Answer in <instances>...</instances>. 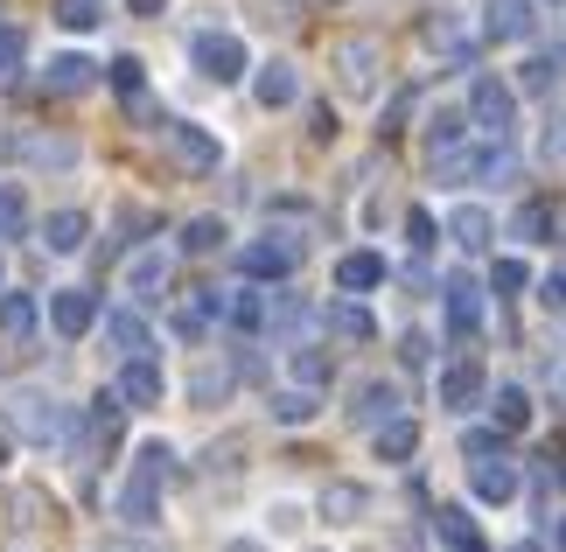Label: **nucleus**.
<instances>
[{
    "mask_svg": "<svg viewBox=\"0 0 566 552\" xmlns=\"http://www.w3.org/2000/svg\"><path fill=\"white\" fill-rule=\"evenodd\" d=\"M168 482H176V448H168V440H140V448H134V476H126L119 497H113V518L134 524V532H155Z\"/></svg>",
    "mask_w": 566,
    "mask_h": 552,
    "instance_id": "1",
    "label": "nucleus"
},
{
    "mask_svg": "<svg viewBox=\"0 0 566 552\" xmlns=\"http://www.w3.org/2000/svg\"><path fill=\"white\" fill-rule=\"evenodd\" d=\"M517 162H511V147L504 140H454V147H433V175H441V183H504Z\"/></svg>",
    "mask_w": 566,
    "mask_h": 552,
    "instance_id": "2",
    "label": "nucleus"
},
{
    "mask_svg": "<svg viewBox=\"0 0 566 552\" xmlns=\"http://www.w3.org/2000/svg\"><path fill=\"white\" fill-rule=\"evenodd\" d=\"M8 434H21L29 448H56L63 434H71V419L50 392H8Z\"/></svg>",
    "mask_w": 566,
    "mask_h": 552,
    "instance_id": "3",
    "label": "nucleus"
},
{
    "mask_svg": "<svg viewBox=\"0 0 566 552\" xmlns=\"http://www.w3.org/2000/svg\"><path fill=\"white\" fill-rule=\"evenodd\" d=\"M189 63H196V71H203L210 84H238V77L252 71L245 42L224 35V29H196V35H189Z\"/></svg>",
    "mask_w": 566,
    "mask_h": 552,
    "instance_id": "4",
    "label": "nucleus"
},
{
    "mask_svg": "<svg viewBox=\"0 0 566 552\" xmlns=\"http://www.w3.org/2000/svg\"><path fill=\"white\" fill-rule=\"evenodd\" d=\"M469 126L483 140H504L511 126H517V92H511L504 77H475L469 84Z\"/></svg>",
    "mask_w": 566,
    "mask_h": 552,
    "instance_id": "5",
    "label": "nucleus"
},
{
    "mask_svg": "<svg viewBox=\"0 0 566 552\" xmlns=\"http://www.w3.org/2000/svg\"><path fill=\"white\" fill-rule=\"evenodd\" d=\"M238 267H245V280H287L301 267V238H287V231L252 238V246L238 252Z\"/></svg>",
    "mask_w": 566,
    "mask_h": 552,
    "instance_id": "6",
    "label": "nucleus"
},
{
    "mask_svg": "<svg viewBox=\"0 0 566 552\" xmlns=\"http://www.w3.org/2000/svg\"><path fill=\"white\" fill-rule=\"evenodd\" d=\"M98 315H105V308H98L92 287H56V294H50V329L63 343H77L84 329H98Z\"/></svg>",
    "mask_w": 566,
    "mask_h": 552,
    "instance_id": "7",
    "label": "nucleus"
},
{
    "mask_svg": "<svg viewBox=\"0 0 566 552\" xmlns=\"http://www.w3.org/2000/svg\"><path fill=\"white\" fill-rule=\"evenodd\" d=\"M483 392H490V378H483V364H475V357H462V364H448L441 371V406L448 413H475V406H483Z\"/></svg>",
    "mask_w": 566,
    "mask_h": 552,
    "instance_id": "8",
    "label": "nucleus"
},
{
    "mask_svg": "<svg viewBox=\"0 0 566 552\" xmlns=\"http://www.w3.org/2000/svg\"><path fill=\"white\" fill-rule=\"evenodd\" d=\"M399 385H385V378H371V385H357L350 392V427H364V434H378L385 419H399Z\"/></svg>",
    "mask_w": 566,
    "mask_h": 552,
    "instance_id": "9",
    "label": "nucleus"
},
{
    "mask_svg": "<svg viewBox=\"0 0 566 552\" xmlns=\"http://www.w3.org/2000/svg\"><path fill=\"white\" fill-rule=\"evenodd\" d=\"M98 77H105V63L98 56H84V50H56L50 56V92H63V98H84V92H98Z\"/></svg>",
    "mask_w": 566,
    "mask_h": 552,
    "instance_id": "10",
    "label": "nucleus"
},
{
    "mask_svg": "<svg viewBox=\"0 0 566 552\" xmlns=\"http://www.w3.org/2000/svg\"><path fill=\"white\" fill-rule=\"evenodd\" d=\"M469 497L475 503H511L517 497V461H504V455L469 461Z\"/></svg>",
    "mask_w": 566,
    "mask_h": 552,
    "instance_id": "11",
    "label": "nucleus"
},
{
    "mask_svg": "<svg viewBox=\"0 0 566 552\" xmlns=\"http://www.w3.org/2000/svg\"><path fill=\"white\" fill-rule=\"evenodd\" d=\"M168 267H176V259H168L161 246L134 252V259H126V294H134V301H161L168 294Z\"/></svg>",
    "mask_w": 566,
    "mask_h": 552,
    "instance_id": "12",
    "label": "nucleus"
},
{
    "mask_svg": "<svg viewBox=\"0 0 566 552\" xmlns=\"http://www.w3.org/2000/svg\"><path fill=\"white\" fill-rule=\"evenodd\" d=\"M113 392H119V406H134V413H140V406H161V392H168V385H161L155 357H126V364H119V385H113Z\"/></svg>",
    "mask_w": 566,
    "mask_h": 552,
    "instance_id": "13",
    "label": "nucleus"
},
{
    "mask_svg": "<svg viewBox=\"0 0 566 552\" xmlns=\"http://www.w3.org/2000/svg\"><path fill=\"white\" fill-rule=\"evenodd\" d=\"M364 511H371V490H364V482H322V497H315L322 524H357Z\"/></svg>",
    "mask_w": 566,
    "mask_h": 552,
    "instance_id": "14",
    "label": "nucleus"
},
{
    "mask_svg": "<svg viewBox=\"0 0 566 552\" xmlns=\"http://www.w3.org/2000/svg\"><path fill=\"white\" fill-rule=\"evenodd\" d=\"M252 92H259L266 113H287V105L301 98V71H294V63H259V71H252Z\"/></svg>",
    "mask_w": 566,
    "mask_h": 552,
    "instance_id": "15",
    "label": "nucleus"
},
{
    "mask_svg": "<svg viewBox=\"0 0 566 552\" xmlns=\"http://www.w3.org/2000/svg\"><path fill=\"white\" fill-rule=\"evenodd\" d=\"M483 315H490V294H483V287H475V280H448V329H454V336H475Z\"/></svg>",
    "mask_w": 566,
    "mask_h": 552,
    "instance_id": "16",
    "label": "nucleus"
},
{
    "mask_svg": "<svg viewBox=\"0 0 566 552\" xmlns=\"http://www.w3.org/2000/svg\"><path fill=\"white\" fill-rule=\"evenodd\" d=\"M105 322V336H113L119 357H155V329H147L134 308H113V315H98Z\"/></svg>",
    "mask_w": 566,
    "mask_h": 552,
    "instance_id": "17",
    "label": "nucleus"
},
{
    "mask_svg": "<svg viewBox=\"0 0 566 552\" xmlns=\"http://www.w3.org/2000/svg\"><path fill=\"white\" fill-rule=\"evenodd\" d=\"M336 77H343V92H371V84H378V50H371V42H343V50H336Z\"/></svg>",
    "mask_w": 566,
    "mask_h": 552,
    "instance_id": "18",
    "label": "nucleus"
},
{
    "mask_svg": "<svg viewBox=\"0 0 566 552\" xmlns=\"http://www.w3.org/2000/svg\"><path fill=\"white\" fill-rule=\"evenodd\" d=\"M168 147H176V162H182V168H196V175H210L217 162H224V147H217L203 126H189V119L176 126V134H168Z\"/></svg>",
    "mask_w": 566,
    "mask_h": 552,
    "instance_id": "19",
    "label": "nucleus"
},
{
    "mask_svg": "<svg viewBox=\"0 0 566 552\" xmlns=\"http://www.w3.org/2000/svg\"><path fill=\"white\" fill-rule=\"evenodd\" d=\"M231 385H238L231 364H196V371H189V406H224Z\"/></svg>",
    "mask_w": 566,
    "mask_h": 552,
    "instance_id": "20",
    "label": "nucleus"
},
{
    "mask_svg": "<svg viewBox=\"0 0 566 552\" xmlns=\"http://www.w3.org/2000/svg\"><path fill=\"white\" fill-rule=\"evenodd\" d=\"M378 280H385V259L378 252H343L336 259V287H343V294H371Z\"/></svg>",
    "mask_w": 566,
    "mask_h": 552,
    "instance_id": "21",
    "label": "nucleus"
},
{
    "mask_svg": "<svg viewBox=\"0 0 566 552\" xmlns=\"http://www.w3.org/2000/svg\"><path fill=\"white\" fill-rule=\"evenodd\" d=\"M483 29L496 42H525L532 35V0H490V21H483Z\"/></svg>",
    "mask_w": 566,
    "mask_h": 552,
    "instance_id": "22",
    "label": "nucleus"
},
{
    "mask_svg": "<svg viewBox=\"0 0 566 552\" xmlns=\"http://www.w3.org/2000/svg\"><path fill=\"white\" fill-rule=\"evenodd\" d=\"M371 440H378V461H412V455H420V427H412L406 413H399V419H385Z\"/></svg>",
    "mask_w": 566,
    "mask_h": 552,
    "instance_id": "23",
    "label": "nucleus"
},
{
    "mask_svg": "<svg viewBox=\"0 0 566 552\" xmlns=\"http://www.w3.org/2000/svg\"><path fill=\"white\" fill-rule=\"evenodd\" d=\"M84 238H92L84 210H56V217H42V246H50V252H77Z\"/></svg>",
    "mask_w": 566,
    "mask_h": 552,
    "instance_id": "24",
    "label": "nucleus"
},
{
    "mask_svg": "<svg viewBox=\"0 0 566 552\" xmlns=\"http://www.w3.org/2000/svg\"><path fill=\"white\" fill-rule=\"evenodd\" d=\"M448 238H454L462 252H483V246H490V210H483V204H462V210L448 217Z\"/></svg>",
    "mask_w": 566,
    "mask_h": 552,
    "instance_id": "25",
    "label": "nucleus"
},
{
    "mask_svg": "<svg viewBox=\"0 0 566 552\" xmlns=\"http://www.w3.org/2000/svg\"><path fill=\"white\" fill-rule=\"evenodd\" d=\"M315 413H322L315 385H287V392H273V419H280V427H308Z\"/></svg>",
    "mask_w": 566,
    "mask_h": 552,
    "instance_id": "26",
    "label": "nucleus"
},
{
    "mask_svg": "<svg viewBox=\"0 0 566 552\" xmlns=\"http://www.w3.org/2000/svg\"><path fill=\"white\" fill-rule=\"evenodd\" d=\"M329 329H336L343 343H371L378 336V322H371V308H364V301H336L329 308Z\"/></svg>",
    "mask_w": 566,
    "mask_h": 552,
    "instance_id": "27",
    "label": "nucleus"
},
{
    "mask_svg": "<svg viewBox=\"0 0 566 552\" xmlns=\"http://www.w3.org/2000/svg\"><path fill=\"white\" fill-rule=\"evenodd\" d=\"M511 231L525 238V246H546V238H553V210L546 204H525V210L511 217Z\"/></svg>",
    "mask_w": 566,
    "mask_h": 552,
    "instance_id": "28",
    "label": "nucleus"
},
{
    "mask_svg": "<svg viewBox=\"0 0 566 552\" xmlns=\"http://www.w3.org/2000/svg\"><path fill=\"white\" fill-rule=\"evenodd\" d=\"M287 371H294V385H329V357H322V350H294V357H287Z\"/></svg>",
    "mask_w": 566,
    "mask_h": 552,
    "instance_id": "29",
    "label": "nucleus"
},
{
    "mask_svg": "<svg viewBox=\"0 0 566 552\" xmlns=\"http://www.w3.org/2000/svg\"><path fill=\"white\" fill-rule=\"evenodd\" d=\"M21 56H29V35H21L14 21H0V84L21 71Z\"/></svg>",
    "mask_w": 566,
    "mask_h": 552,
    "instance_id": "30",
    "label": "nucleus"
},
{
    "mask_svg": "<svg viewBox=\"0 0 566 552\" xmlns=\"http://www.w3.org/2000/svg\"><path fill=\"white\" fill-rule=\"evenodd\" d=\"M441 539H448L454 552H490V545H483V532H475L462 511H448V518H441Z\"/></svg>",
    "mask_w": 566,
    "mask_h": 552,
    "instance_id": "31",
    "label": "nucleus"
},
{
    "mask_svg": "<svg viewBox=\"0 0 566 552\" xmlns=\"http://www.w3.org/2000/svg\"><path fill=\"white\" fill-rule=\"evenodd\" d=\"M490 287H496V294H525V287H532V267H525V259H496V267H490Z\"/></svg>",
    "mask_w": 566,
    "mask_h": 552,
    "instance_id": "32",
    "label": "nucleus"
},
{
    "mask_svg": "<svg viewBox=\"0 0 566 552\" xmlns=\"http://www.w3.org/2000/svg\"><path fill=\"white\" fill-rule=\"evenodd\" d=\"M0 329H8V336H29V329H35V301L8 294V301H0Z\"/></svg>",
    "mask_w": 566,
    "mask_h": 552,
    "instance_id": "33",
    "label": "nucleus"
},
{
    "mask_svg": "<svg viewBox=\"0 0 566 552\" xmlns=\"http://www.w3.org/2000/svg\"><path fill=\"white\" fill-rule=\"evenodd\" d=\"M56 21H63V29H77V35H84V29H98L105 14H98V0H56Z\"/></svg>",
    "mask_w": 566,
    "mask_h": 552,
    "instance_id": "34",
    "label": "nucleus"
},
{
    "mask_svg": "<svg viewBox=\"0 0 566 552\" xmlns=\"http://www.w3.org/2000/svg\"><path fill=\"white\" fill-rule=\"evenodd\" d=\"M182 246H189V252H217V246H224V225H217V217H189Z\"/></svg>",
    "mask_w": 566,
    "mask_h": 552,
    "instance_id": "35",
    "label": "nucleus"
},
{
    "mask_svg": "<svg viewBox=\"0 0 566 552\" xmlns=\"http://www.w3.org/2000/svg\"><path fill=\"white\" fill-rule=\"evenodd\" d=\"M29 231V204H21V189H0V238H21Z\"/></svg>",
    "mask_w": 566,
    "mask_h": 552,
    "instance_id": "36",
    "label": "nucleus"
},
{
    "mask_svg": "<svg viewBox=\"0 0 566 552\" xmlns=\"http://www.w3.org/2000/svg\"><path fill=\"white\" fill-rule=\"evenodd\" d=\"M105 71H113V84H119L126 98H140V92H147V63H140V56H119V63H105Z\"/></svg>",
    "mask_w": 566,
    "mask_h": 552,
    "instance_id": "37",
    "label": "nucleus"
},
{
    "mask_svg": "<svg viewBox=\"0 0 566 552\" xmlns=\"http://www.w3.org/2000/svg\"><path fill=\"white\" fill-rule=\"evenodd\" d=\"M496 419H504V427H525V419H532L525 385H504V392H496Z\"/></svg>",
    "mask_w": 566,
    "mask_h": 552,
    "instance_id": "38",
    "label": "nucleus"
},
{
    "mask_svg": "<svg viewBox=\"0 0 566 552\" xmlns=\"http://www.w3.org/2000/svg\"><path fill=\"white\" fill-rule=\"evenodd\" d=\"M231 322L238 329H266V294H238L231 301Z\"/></svg>",
    "mask_w": 566,
    "mask_h": 552,
    "instance_id": "39",
    "label": "nucleus"
},
{
    "mask_svg": "<svg viewBox=\"0 0 566 552\" xmlns=\"http://www.w3.org/2000/svg\"><path fill=\"white\" fill-rule=\"evenodd\" d=\"M553 84H559V63L553 56H532L525 63V92H553Z\"/></svg>",
    "mask_w": 566,
    "mask_h": 552,
    "instance_id": "40",
    "label": "nucleus"
},
{
    "mask_svg": "<svg viewBox=\"0 0 566 552\" xmlns=\"http://www.w3.org/2000/svg\"><path fill=\"white\" fill-rule=\"evenodd\" d=\"M496 448H504L496 427H462V455H496Z\"/></svg>",
    "mask_w": 566,
    "mask_h": 552,
    "instance_id": "41",
    "label": "nucleus"
},
{
    "mask_svg": "<svg viewBox=\"0 0 566 552\" xmlns=\"http://www.w3.org/2000/svg\"><path fill=\"white\" fill-rule=\"evenodd\" d=\"M406 238H412V252H427V246H433V217L412 210V217H406Z\"/></svg>",
    "mask_w": 566,
    "mask_h": 552,
    "instance_id": "42",
    "label": "nucleus"
},
{
    "mask_svg": "<svg viewBox=\"0 0 566 552\" xmlns=\"http://www.w3.org/2000/svg\"><path fill=\"white\" fill-rule=\"evenodd\" d=\"M399 357H406V364H412V371H420V364H427V357H433V343H427V336H420V329H406V343H399Z\"/></svg>",
    "mask_w": 566,
    "mask_h": 552,
    "instance_id": "43",
    "label": "nucleus"
},
{
    "mask_svg": "<svg viewBox=\"0 0 566 552\" xmlns=\"http://www.w3.org/2000/svg\"><path fill=\"white\" fill-rule=\"evenodd\" d=\"M273 532H280V539L301 532V503H273Z\"/></svg>",
    "mask_w": 566,
    "mask_h": 552,
    "instance_id": "44",
    "label": "nucleus"
},
{
    "mask_svg": "<svg viewBox=\"0 0 566 552\" xmlns=\"http://www.w3.org/2000/svg\"><path fill=\"white\" fill-rule=\"evenodd\" d=\"M203 322H210L203 308H182V315H176V336H182V343H196V336H203Z\"/></svg>",
    "mask_w": 566,
    "mask_h": 552,
    "instance_id": "45",
    "label": "nucleus"
},
{
    "mask_svg": "<svg viewBox=\"0 0 566 552\" xmlns=\"http://www.w3.org/2000/svg\"><path fill=\"white\" fill-rule=\"evenodd\" d=\"M546 308H566V267L546 273Z\"/></svg>",
    "mask_w": 566,
    "mask_h": 552,
    "instance_id": "46",
    "label": "nucleus"
},
{
    "mask_svg": "<svg viewBox=\"0 0 566 552\" xmlns=\"http://www.w3.org/2000/svg\"><path fill=\"white\" fill-rule=\"evenodd\" d=\"M511 552H546V545H538V539H517V545H511Z\"/></svg>",
    "mask_w": 566,
    "mask_h": 552,
    "instance_id": "47",
    "label": "nucleus"
},
{
    "mask_svg": "<svg viewBox=\"0 0 566 552\" xmlns=\"http://www.w3.org/2000/svg\"><path fill=\"white\" fill-rule=\"evenodd\" d=\"M224 552H259V545H245V539H231V545H224Z\"/></svg>",
    "mask_w": 566,
    "mask_h": 552,
    "instance_id": "48",
    "label": "nucleus"
},
{
    "mask_svg": "<svg viewBox=\"0 0 566 552\" xmlns=\"http://www.w3.org/2000/svg\"><path fill=\"white\" fill-rule=\"evenodd\" d=\"M559 552H566V518H559Z\"/></svg>",
    "mask_w": 566,
    "mask_h": 552,
    "instance_id": "49",
    "label": "nucleus"
},
{
    "mask_svg": "<svg viewBox=\"0 0 566 552\" xmlns=\"http://www.w3.org/2000/svg\"><path fill=\"white\" fill-rule=\"evenodd\" d=\"M0 469H8V440H0Z\"/></svg>",
    "mask_w": 566,
    "mask_h": 552,
    "instance_id": "50",
    "label": "nucleus"
},
{
    "mask_svg": "<svg viewBox=\"0 0 566 552\" xmlns=\"http://www.w3.org/2000/svg\"><path fill=\"white\" fill-rule=\"evenodd\" d=\"M0 280H8V267H0Z\"/></svg>",
    "mask_w": 566,
    "mask_h": 552,
    "instance_id": "51",
    "label": "nucleus"
}]
</instances>
